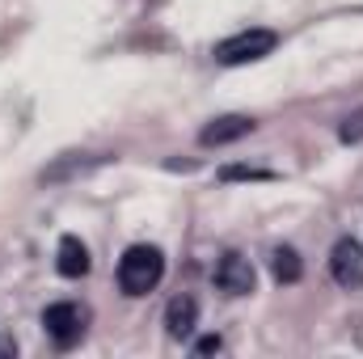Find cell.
I'll list each match as a JSON object with an SVG mask.
<instances>
[{
	"instance_id": "6da1fadb",
	"label": "cell",
	"mask_w": 363,
	"mask_h": 359,
	"mask_svg": "<svg viewBox=\"0 0 363 359\" xmlns=\"http://www.w3.org/2000/svg\"><path fill=\"white\" fill-rule=\"evenodd\" d=\"M165 275V254L157 245H131L118 258V287L127 296H148Z\"/></svg>"
},
{
	"instance_id": "7a4b0ae2",
	"label": "cell",
	"mask_w": 363,
	"mask_h": 359,
	"mask_svg": "<svg viewBox=\"0 0 363 359\" xmlns=\"http://www.w3.org/2000/svg\"><path fill=\"white\" fill-rule=\"evenodd\" d=\"M274 47H279V34L274 30H241V34H233V38H224L216 47V60L224 68H237V64H254V60L271 55Z\"/></svg>"
},
{
	"instance_id": "3957f363",
	"label": "cell",
	"mask_w": 363,
	"mask_h": 359,
	"mask_svg": "<svg viewBox=\"0 0 363 359\" xmlns=\"http://www.w3.org/2000/svg\"><path fill=\"white\" fill-rule=\"evenodd\" d=\"M85 321H89V313H85L81 304H72V300H60V304H51V309L43 313V326H47L51 343H55V347H64V351L81 343Z\"/></svg>"
},
{
	"instance_id": "277c9868",
	"label": "cell",
	"mask_w": 363,
	"mask_h": 359,
	"mask_svg": "<svg viewBox=\"0 0 363 359\" xmlns=\"http://www.w3.org/2000/svg\"><path fill=\"white\" fill-rule=\"evenodd\" d=\"M254 283H258V275H254V263L245 258V254H224L220 263H216V287L220 292H228V296H250L254 292Z\"/></svg>"
},
{
	"instance_id": "5b68a950",
	"label": "cell",
	"mask_w": 363,
	"mask_h": 359,
	"mask_svg": "<svg viewBox=\"0 0 363 359\" xmlns=\"http://www.w3.org/2000/svg\"><path fill=\"white\" fill-rule=\"evenodd\" d=\"M330 275H334V283L338 287H363V245L355 237H342L338 245H334V254H330Z\"/></svg>"
},
{
	"instance_id": "8992f818",
	"label": "cell",
	"mask_w": 363,
	"mask_h": 359,
	"mask_svg": "<svg viewBox=\"0 0 363 359\" xmlns=\"http://www.w3.org/2000/svg\"><path fill=\"white\" fill-rule=\"evenodd\" d=\"M258 123L250 118V114H224V118H211L203 131H199V144L203 148H220V144H237V140H245L250 131H254Z\"/></svg>"
},
{
	"instance_id": "52a82bcc",
	"label": "cell",
	"mask_w": 363,
	"mask_h": 359,
	"mask_svg": "<svg viewBox=\"0 0 363 359\" xmlns=\"http://www.w3.org/2000/svg\"><path fill=\"white\" fill-rule=\"evenodd\" d=\"M55 267L64 279H81L89 275V250L81 237H60V250H55Z\"/></svg>"
},
{
	"instance_id": "ba28073f",
	"label": "cell",
	"mask_w": 363,
	"mask_h": 359,
	"mask_svg": "<svg viewBox=\"0 0 363 359\" xmlns=\"http://www.w3.org/2000/svg\"><path fill=\"white\" fill-rule=\"evenodd\" d=\"M194 321H199V300L194 296H174L169 309H165V330L174 338H190L194 334Z\"/></svg>"
},
{
	"instance_id": "9c48e42d",
	"label": "cell",
	"mask_w": 363,
	"mask_h": 359,
	"mask_svg": "<svg viewBox=\"0 0 363 359\" xmlns=\"http://www.w3.org/2000/svg\"><path fill=\"white\" fill-rule=\"evenodd\" d=\"M271 275L279 283H296L300 275H304V263H300V254L291 250V245H279L271 254Z\"/></svg>"
},
{
	"instance_id": "30bf717a",
	"label": "cell",
	"mask_w": 363,
	"mask_h": 359,
	"mask_svg": "<svg viewBox=\"0 0 363 359\" xmlns=\"http://www.w3.org/2000/svg\"><path fill=\"white\" fill-rule=\"evenodd\" d=\"M338 140H342V144H359V140H363V106H359V110H351V114L342 118Z\"/></svg>"
},
{
	"instance_id": "8fae6325",
	"label": "cell",
	"mask_w": 363,
	"mask_h": 359,
	"mask_svg": "<svg viewBox=\"0 0 363 359\" xmlns=\"http://www.w3.org/2000/svg\"><path fill=\"white\" fill-rule=\"evenodd\" d=\"M224 182H237V178H250V182H262V178H274L271 170H245V165H228L224 174H220Z\"/></svg>"
},
{
	"instance_id": "7c38bea8",
	"label": "cell",
	"mask_w": 363,
	"mask_h": 359,
	"mask_svg": "<svg viewBox=\"0 0 363 359\" xmlns=\"http://www.w3.org/2000/svg\"><path fill=\"white\" fill-rule=\"evenodd\" d=\"M216 351H224V338L220 334H207V338L194 343V355H216Z\"/></svg>"
}]
</instances>
